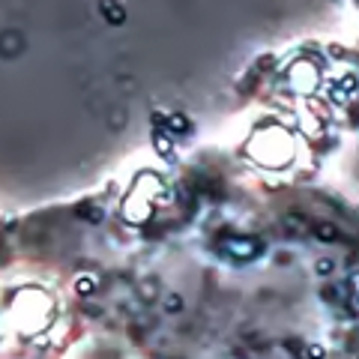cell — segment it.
<instances>
[{"instance_id":"cell-4","label":"cell","mask_w":359,"mask_h":359,"mask_svg":"<svg viewBox=\"0 0 359 359\" xmlns=\"http://www.w3.org/2000/svg\"><path fill=\"white\" fill-rule=\"evenodd\" d=\"M308 356H311V359H320V356H323V347H311Z\"/></svg>"},{"instance_id":"cell-3","label":"cell","mask_w":359,"mask_h":359,"mask_svg":"<svg viewBox=\"0 0 359 359\" xmlns=\"http://www.w3.org/2000/svg\"><path fill=\"white\" fill-rule=\"evenodd\" d=\"M317 272H332V261H320L317 264Z\"/></svg>"},{"instance_id":"cell-2","label":"cell","mask_w":359,"mask_h":359,"mask_svg":"<svg viewBox=\"0 0 359 359\" xmlns=\"http://www.w3.org/2000/svg\"><path fill=\"white\" fill-rule=\"evenodd\" d=\"M317 237H320V239H327V242H332V239L338 237V231H335L332 225H320V228H317Z\"/></svg>"},{"instance_id":"cell-1","label":"cell","mask_w":359,"mask_h":359,"mask_svg":"<svg viewBox=\"0 0 359 359\" xmlns=\"http://www.w3.org/2000/svg\"><path fill=\"white\" fill-rule=\"evenodd\" d=\"M231 251H234V255H239V258H251V255L258 251V245H255V242H234Z\"/></svg>"}]
</instances>
